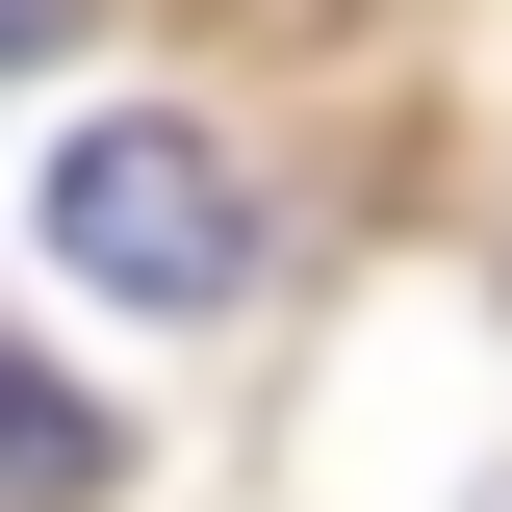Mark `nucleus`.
<instances>
[{"mask_svg":"<svg viewBox=\"0 0 512 512\" xmlns=\"http://www.w3.org/2000/svg\"><path fill=\"white\" fill-rule=\"evenodd\" d=\"M52 256L103 282V308H231V282H256V180L205 154L180 103H128V128L52 154Z\"/></svg>","mask_w":512,"mask_h":512,"instance_id":"obj_1","label":"nucleus"},{"mask_svg":"<svg viewBox=\"0 0 512 512\" xmlns=\"http://www.w3.org/2000/svg\"><path fill=\"white\" fill-rule=\"evenodd\" d=\"M103 461H128V436L77 410L52 359H0V512H103Z\"/></svg>","mask_w":512,"mask_h":512,"instance_id":"obj_2","label":"nucleus"},{"mask_svg":"<svg viewBox=\"0 0 512 512\" xmlns=\"http://www.w3.org/2000/svg\"><path fill=\"white\" fill-rule=\"evenodd\" d=\"M487 512H512V487H487Z\"/></svg>","mask_w":512,"mask_h":512,"instance_id":"obj_3","label":"nucleus"}]
</instances>
